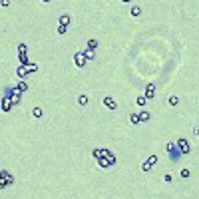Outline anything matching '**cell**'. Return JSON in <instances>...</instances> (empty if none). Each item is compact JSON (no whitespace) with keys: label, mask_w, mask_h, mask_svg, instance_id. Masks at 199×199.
Masks as SVG:
<instances>
[{"label":"cell","mask_w":199,"mask_h":199,"mask_svg":"<svg viewBox=\"0 0 199 199\" xmlns=\"http://www.w3.org/2000/svg\"><path fill=\"white\" fill-rule=\"evenodd\" d=\"M4 96H8V98L12 100L14 106H20V104H22V92H20L16 86H8V88L4 90Z\"/></svg>","instance_id":"cell-1"},{"label":"cell","mask_w":199,"mask_h":199,"mask_svg":"<svg viewBox=\"0 0 199 199\" xmlns=\"http://www.w3.org/2000/svg\"><path fill=\"white\" fill-rule=\"evenodd\" d=\"M96 161H98V165H100L102 169H107V167H114L117 159H116V155L110 152V153H106V155H102V157H98Z\"/></svg>","instance_id":"cell-2"},{"label":"cell","mask_w":199,"mask_h":199,"mask_svg":"<svg viewBox=\"0 0 199 199\" xmlns=\"http://www.w3.org/2000/svg\"><path fill=\"white\" fill-rule=\"evenodd\" d=\"M175 146H177V149H179L181 155H189V153H191V143L187 142L185 137H179V139L175 142Z\"/></svg>","instance_id":"cell-3"},{"label":"cell","mask_w":199,"mask_h":199,"mask_svg":"<svg viewBox=\"0 0 199 199\" xmlns=\"http://www.w3.org/2000/svg\"><path fill=\"white\" fill-rule=\"evenodd\" d=\"M165 149H167V153H169V157H171V161H179V157H181V153H179V149H177V146H175V142H167V143H165Z\"/></svg>","instance_id":"cell-4"},{"label":"cell","mask_w":199,"mask_h":199,"mask_svg":"<svg viewBox=\"0 0 199 199\" xmlns=\"http://www.w3.org/2000/svg\"><path fill=\"white\" fill-rule=\"evenodd\" d=\"M12 107H14V104L8 96H0V112L8 114V112H12Z\"/></svg>","instance_id":"cell-5"},{"label":"cell","mask_w":199,"mask_h":199,"mask_svg":"<svg viewBox=\"0 0 199 199\" xmlns=\"http://www.w3.org/2000/svg\"><path fill=\"white\" fill-rule=\"evenodd\" d=\"M74 64H76V68H84L86 64H88V60H86V56L82 52H76L74 54Z\"/></svg>","instance_id":"cell-6"},{"label":"cell","mask_w":199,"mask_h":199,"mask_svg":"<svg viewBox=\"0 0 199 199\" xmlns=\"http://www.w3.org/2000/svg\"><path fill=\"white\" fill-rule=\"evenodd\" d=\"M16 76L18 80H24L28 76V68H26V64H18V68H16Z\"/></svg>","instance_id":"cell-7"},{"label":"cell","mask_w":199,"mask_h":199,"mask_svg":"<svg viewBox=\"0 0 199 199\" xmlns=\"http://www.w3.org/2000/svg\"><path fill=\"white\" fill-rule=\"evenodd\" d=\"M104 106L107 107V110H117V102L114 98H110V96H106V98H104Z\"/></svg>","instance_id":"cell-8"},{"label":"cell","mask_w":199,"mask_h":199,"mask_svg":"<svg viewBox=\"0 0 199 199\" xmlns=\"http://www.w3.org/2000/svg\"><path fill=\"white\" fill-rule=\"evenodd\" d=\"M146 100H153L155 98V84H147V88H146Z\"/></svg>","instance_id":"cell-9"},{"label":"cell","mask_w":199,"mask_h":199,"mask_svg":"<svg viewBox=\"0 0 199 199\" xmlns=\"http://www.w3.org/2000/svg\"><path fill=\"white\" fill-rule=\"evenodd\" d=\"M137 117H139V123H146V122H149V120H152V114L143 110V112H139V114H137Z\"/></svg>","instance_id":"cell-10"},{"label":"cell","mask_w":199,"mask_h":199,"mask_svg":"<svg viewBox=\"0 0 199 199\" xmlns=\"http://www.w3.org/2000/svg\"><path fill=\"white\" fill-rule=\"evenodd\" d=\"M82 54L86 56V60H94V58H96V50H92V48H86V50H82Z\"/></svg>","instance_id":"cell-11"},{"label":"cell","mask_w":199,"mask_h":199,"mask_svg":"<svg viewBox=\"0 0 199 199\" xmlns=\"http://www.w3.org/2000/svg\"><path fill=\"white\" fill-rule=\"evenodd\" d=\"M106 153H110V149H94V152H92V157L98 159V157H102V155H106Z\"/></svg>","instance_id":"cell-12"},{"label":"cell","mask_w":199,"mask_h":199,"mask_svg":"<svg viewBox=\"0 0 199 199\" xmlns=\"http://www.w3.org/2000/svg\"><path fill=\"white\" fill-rule=\"evenodd\" d=\"M90 104V98H88V96H86V94H82V96H78V106H88Z\"/></svg>","instance_id":"cell-13"},{"label":"cell","mask_w":199,"mask_h":199,"mask_svg":"<svg viewBox=\"0 0 199 199\" xmlns=\"http://www.w3.org/2000/svg\"><path fill=\"white\" fill-rule=\"evenodd\" d=\"M70 20H72V18H70V14H62L60 18H58V24H62V26H68V24H70Z\"/></svg>","instance_id":"cell-14"},{"label":"cell","mask_w":199,"mask_h":199,"mask_svg":"<svg viewBox=\"0 0 199 199\" xmlns=\"http://www.w3.org/2000/svg\"><path fill=\"white\" fill-rule=\"evenodd\" d=\"M16 88H18L22 94H24V92H28V84H26L24 80H18V82H16Z\"/></svg>","instance_id":"cell-15"},{"label":"cell","mask_w":199,"mask_h":199,"mask_svg":"<svg viewBox=\"0 0 199 199\" xmlns=\"http://www.w3.org/2000/svg\"><path fill=\"white\" fill-rule=\"evenodd\" d=\"M26 68H28V74H36V72L40 70V66H38V64H32V62H28V64H26Z\"/></svg>","instance_id":"cell-16"},{"label":"cell","mask_w":199,"mask_h":199,"mask_svg":"<svg viewBox=\"0 0 199 199\" xmlns=\"http://www.w3.org/2000/svg\"><path fill=\"white\" fill-rule=\"evenodd\" d=\"M136 104H137L139 107H146V104H147L146 96H137V98H136Z\"/></svg>","instance_id":"cell-17"},{"label":"cell","mask_w":199,"mask_h":199,"mask_svg":"<svg viewBox=\"0 0 199 199\" xmlns=\"http://www.w3.org/2000/svg\"><path fill=\"white\" fill-rule=\"evenodd\" d=\"M32 116H34V117H38V120H40V117L44 116V112H42V107H34V110H32Z\"/></svg>","instance_id":"cell-18"},{"label":"cell","mask_w":199,"mask_h":199,"mask_svg":"<svg viewBox=\"0 0 199 199\" xmlns=\"http://www.w3.org/2000/svg\"><path fill=\"white\" fill-rule=\"evenodd\" d=\"M28 52V46L26 44H18V56H22V54Z\"/></svg>","instance_id":"cell-19"},{"label":"cell","mask_w":199,"mask_h":199,"mask_svg":"<svg viewBox=\"0 0 199 199\" xmlns=\"http://www.w3.org/2000/svg\"><path fill=\"white\" fill-rule=\"evenodd\" d=\"M88 48L96 50V48H98V40H96V38H90V40H88Z\"/></svg>","instance_id":"cell-20"},{"label":"cell","mask_w":199,"mask_h":199,"mask_svg":"<svg viewBox=\"0 0 199 199\" xmlns=\"http://www.w3.org/2000/svg\"><path fill=\"white\" fill-rule=\"evenodd\" d=\"M130 14H132V16H139V14H142V8H139V6H132Z\"/></svg>","instance_id":"cell-21"},{"label":"cell","mask_w":199,"mask_h":199,"mask_svg":"<svg viewBox=\"0 0 199 199\" xmlns=\"http://www.w3.org/2000/svg\"><path fill=\"white\" fill-rule=\"evenodd\" d=\"M152 167H153V165L149 163L147 159H146V161H143V163H142V169H143V171H152Z\"/></svg>","instance_id":"cell-22"},{"label":"cell","mask_w":199,"mask_h":199,"mask_svg":"<svg viewBox=\"0 0 199 199\" xmlns=\"http://www.w3.org/2000/svg\"><path fill=\"white\" fill-rule=\"evenodd\" d=\"M6 187H8L6 177H4V175H0V189H6Z\"/></svg>","instance_id":"cell-23"},{"label":"cell","mask_w":199,"mask_h":199,"mask_svg":"<svg viewBox=\"0 0 199 199\" xmlns=\"http://www.w3.org/2000/svg\"><path fill=\"white\" fill-rule=\"evenodd\" d=\"M130 122L133 123V126H137V123H139V117H137V114H130Z\"/></svg>","instance_id":"cell-24"},{"label":"cell","mask_w":199,"mask_h":199,"mask_svg":"<svg viewBox=\"0 0 199 199\" xmlns=\"http://www.w3.org/2000/svg\"><path fill=\"white\" fill-rule=\"evenodd\" d=\"M179 104V96H171L169 98V106H177Z\"/></svg>","instance_id":"cell-25"},{"label":"cell","mask_w":199,"mask_h":199,"mask_svg":"<svg viewBox=\"0 0 199 199\" xmlns=\"http://www.w3.org/2000/svg\"><path fill=\"white\" fill-rule=\"evenodd\" d=\"M66 32H68V26H62V24H58V34H66Z\"/></svg>","instance_id":"cell-26"},{"label":"cell","mask_w":199,"mask_h":199,"mask_svg":"<svg viewBox=\"0 0 199 199\" xmlns=\"http://www.w3.org/2000/svg\"><path fill=\"white\" fill-rule=\"evenodd\" d=\"M179 175L183 177V179H187V177L191 175V171H189V169H181V171H179Z\"/></svg>","instance_id":"cell-27"},{"label":"cell","mask_w":199,"mask_h":199,"mask_svg":"<svg viewBox=\"0 0 199 199\" xmlns=\"http://www.w3.org/2000/svg\"><path fill=\"white\" fill-rule=\"evenodd\" d=\"M157 155H149V157H147V161H149V163H152V165H155V163H157Z\"/></svg>","instance_id":"cell-28"},{"label":"cell","mask_w":199,"mask_h":199,"mask_svg":"<svg viewBox=\"0 0 199 199\" xmlns=\"http://www.w3.org/2000/svg\"><path fill=\"white\" fill-rule=\"evenodd\" d=\"M18 62H20V64H28V56H26V54H22V56H18Z\"/></svg>","instance_id":"cell-29"},{"label":"cell","mask_w":199,"mask_h":199,"mask_svg":"<svg viewBox=\"0 0 199 199\" xmlns=\"http://www.w3.org/2000/svg\"><path fill=\"white\" fill-rule=\"evenodd\" d=\"M171 179H173L171 173H165V175H163V181H165V183H171Z\"/></svg>","instance_id":"cell-30"},{"label":"cell","mask_w":199,"mask_h":199,"mask_svg":"<svg viewBox=\"0 0 199 199\" xmlns=\"http://www.w3.org/2000/svg\"><path fill=\"white\" fill-rule=\"evenodd\" d=\"M0 6H2V8H8V6H10V0H0Z\"/></svg>","instance_id":"cell-31"},{"label":"cell","mask_w":199,"mask_h":199,"mask_svg":"<svg viewBox=\"0 0 199 199\" xmlns=\"http://www.w3.org/2000/svg\"><path fill=\"white\" fill-rule=\"evenodd\" d=\"M40 2H44V4H50V2H52V0H40Z\"/></svg>","instance_id":"cell-32"},{"label":"cell","mask_w":199,"mask_h":199,"mask_svg":"<svg viewBox=\"0 0 199 199\" xmlns=\"http://www.w3.org/2000/svg\"><path fill=\"white\" fill-rule=\"evenodd\" d=\"M122 2H126V4H127V2H132V0H122Z\"/></svg>","instance_id":"cell-33"}]
</instances>
